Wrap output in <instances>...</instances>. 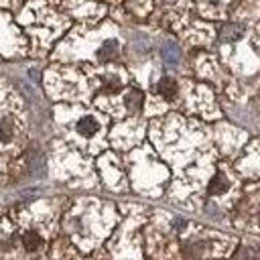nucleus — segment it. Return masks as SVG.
I'll list each match as a JSON object with an SVG mask.
<instances>
[{
	"mask_svg": "<svg viewBox=\"0 0 260 260\" xmlns=\"http://www.w3.org/2000/svg\"><path fill=\"white\" fill-rule=\"evenodd\" d=\"M100 130V124L93 116H83L79 122H77V132L81 136H93L95 132Z\"/></svg>",
	"mask_w": 260,
	"mask_h": 260,
	"instance_id": "1",
	"label": "nucleus"
},
{
	"mask_svg": "<svg viewBox=\"0 0 260 260\" xmlns=\"http://www.w3.org/2000/svg\"><path fill=\"white\" fill-rule=\"evenodd\" d=\"M156 91H158L162 98L173 100V98L177 95V83H175V79H171V77H162V79L158 81V85H156Z\"/></svg>",
	"mask_w": 260,
	"mask_h": 260,
	"instance_id": "2",
	"label": "nucleus"
},
{
	"mask_svg": "<svg viewBox=\"0 0 260 260\" xmlns=\"http://www.w3.org/2000/svg\"><path fill=\"white\" fill-rule=\"evenodd\" d=\"M209 195H219V193H223L225 189H228V179H225V175H221V173H215L213 175V179L209 181Z\"/></svg>",
	"mask_w": 260,
	"mask_h": 260,
	"instance_id": "3",
	"label": "nucleus"
},
{
	"mask_svg": "<svg viewBox=\"0 0 260 260\" xmlns=\"http://www.w3.org/2000/svg\"><path fill=\"white\" fill-rule=\"evenodd\" d=\"M22 244H24V248H26L28 252H37V250L41 248V244H43V238H41L37 232H26V234L22 236Z\"/></svg>",
	"mask_w": 260,
	"mask_h": 260,
	"instance_id": "4",
	"label": "nucleus"
},
{
	"mask_svg": "<svg viewBox=\"0 0 260 260\" xmlns=\"http://www.w3.org/2000/svg\"><path fill=\"white\" fill-rule=\"evenodd\" d=\"M126 108L132 110V112H136V110L142 108V93L138 89L128 91V95H126Z\"/></svg>",
	"mask_w": 260,
	"mask_h": 260,
	"instance_id": "5",
	"label": "nucleus"
},
{
	"mask_svg": "<svg viewBox=\"0 0 260 260\" xmlns=\"http://www.w3.org/2000/svg\"><path fill=\"white\" fill-rule=\"evenodd\" d=\"M240 37H242V28L236 26V24H228V26H223V30H221V39H223V41H238Z\"/></svg>",
	"mask_w": 260,
	"mask_h": 260,
	"instance_id": "6",
	"label": "nucleus"
},
{
	"mask_svg": "<svg viewBox=\"0 0 260 260\" xmlns=\"http://www.w3.org/2000/svg\"><path fill=\"white\" fill-rule=\"evenodd\" d=\"M118 53V45L114 43V41H108V43H104L102 45V49H100V59H104V61H108V59H112L114 55Z\"/></svg>",
	"mask_w": 260,
	"mask_h": 260,
	"instance_id": "7",
	"label": "nucleus"
},
{
	"mask_svg": "<svg viewBox=\"0 0 260 260\" xmlns=\"http://www.w3.org/2000/svg\"><path fill=\"white\" fill-rule=\"evenodd\" d=\"M183 254H185V258H189V260H193V258H199L201 254H203V244H185V248H183Z\"/></svg>",
	"mask_w": 260,
	"mask_h": 260,
	"instance_id": "8",
	"label": "nucleus"
},
{
	"mask_svg": "<svg viewBox=\"0 0 260 260\" xmlns=\"http://www.w3.org/2000/svg\"><path fill=\"white\" fill-rule=\"evenodd\" d=\"M254 258H256V254H254V250L248 248V246H240V248L236 250V254H234V260H254Z\"/></svg>",
	"mask_w": 260,
	"mask_h": 260,
	"instance_id": "9",
	"label": "nucleus"
}]
</instances>
